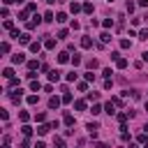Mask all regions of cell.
Wrapping results in <instances>:
<instances>
[{
    "label": "cell",
    "mask_w": 148,
    "mask_h": 148,
    "mask_svg": "<svg viewBox=\"0 0 148 148\" xmlns=\"http://www.w3.org/2000/svg\"><path fill=\"white\" fill-rule=\"evenodd\" d=\"M69 12H72V14H76V12H83V5H79V2L74 0V2H69Z\"/></svg>",
    "instance_id": "obj_6"
},
{
    "label": "cell",
    "mask_w": 148,
    "mask_h": 148,
    "mask_svg": "<svg viewBox=\"0 0 148 148\" xmlns=\"http://www.w3.org/2000/svg\"><path fill=\"white\" fill-rule=\"evenodd\" d=\"M18 118H21V123H28V120H30V113H28V111H21Z\"/></svg>",
    "instance_id": "obj_23"
},
{
    "label": "cell",
    "mask_w": 148,
    "mask_h": 148,
    "mask_svg": "<svg viewBox=\"0 0 148 148\" xmlns=\"http://www.w3.org/2000/svg\"><path fill=\"white\" fill-rule=\"evenodd\" d=\"M18 86V79H9V88H16Z\"/></svg>",
    "instance_id": "obj_46"
},
{
    "label": "cell",
    "mask_w": 148,
    "mask_h": 148,
    "mask_svg": "<svg viewBox=\"0 0 148 148\" xmlns=\"http://www.w3.org/2000/svg\"><path fill=\"white\" fill-rule=\"evenodd\" d=\"M35 148H46V146H44V141H37V143H35Z\"/></svg>",
    "instance_id": "obj_48"
},
{
    "label": "cell",
    "mask_w": 148,
    "mask_h": 148,
    "mask_svg": "<svg viewBox=\"0 0 148 148\" xmlns=\"http://www.w3.org/2000/svg\"><path fill=\"white\" fill-rule=\"evenodd\" d=\"M25 9H28V12H35V9H37V5H35V2H28V7H25Z\"/></svg>",
    "instance_id": "obj_43"
},
{
    "label": "cell",
    "mask_w": 148,
    "mask_h": 148,
    "mask_svg": "<svg viewBox=\"0 0 148 148\" xmlns=\"http://www.w3.org/2000/svg\"><path fill=\"white\" fill-rule=\"evenodd\" d=\"M134 9H136V5H134V2H127V12H130V14H132V12H134Z\"/></svg>",
    "instance_id": "obj_44"
},
{
    "label": "cell",
    "mask_w": 148,
    "mask_h": 148,
    "mask_svg": "<svg viewBox=\"0 0 148 148\" xmlns=\"http://www.w3.org/2000/svg\"><path fill=\"white\" fill-rule=\"evenodd\" d=\"M39 49H42L39 42H32V44H30V51H32V53H39Z\"/></svg>",
    "instance_id": "obj_20"
},
{
    "label": "cell",
    "mask_w": 148,
    "mask_h": 148,
    "mask_svg": "<svg viewBox=\"0 0 148 148\" xmlns=\"http://www.w3.org/2000/svg\"><path fill=\"white\" fill-rule=\"evenodd\" d=\"M143 148H148V143H143Z\"/></svg>",
    "instance_id": "obj_54"
},
{
    "label": "cell",
    "mask_w": 148,
    "mask_h": 148,
    "mask_svg": "<svg viewBox=\"0 0 148 148\" xmlns=\"http://www.w3.org/2000/svg\"><path fill=\"white\" fill-rule=\"evenodd\" d=\"M130 46H132L130 39H120V49H130Z\"/></svg>",
    "instance_id": "obj_30"
},
{
    "label": "cell",
    "mask_w": 148,
    "mask_h": 148,
    "mask_svg": "<svg viewBox=\"0 0 148 148\" xmlns=\"http://www.w3.org/2000/svg\"><path fill=\"white\" fill-rule=\"evenodd\" d=\"M83 12H86V14H92V5L86 2V5H83Z\"/></svg>",
    "instance_id": "obj_36"
},
{
    "label": "cell",
    "mask_w": 148,
    "mask_h": 148,
    "mask_svg": "<svg viewBox=\"0 0 148 148\" xmlns=\"http://www.w3.org/2000/svg\"><path fill=\"white\" fill-rule=\"evenodd\" d=\"M88 67H90V69H97V67H99V62L92 58V60H88Z\"/></svg>",
    "instance_id": "obj_33"
},
{
    "label": "cell",
    "mask_w": 148,
    "mask_h": 148,
    "mask_svg": "<svg viewBox=\"0 0 148 148\" xmlns=\"http://www.w3.org/2000/svg\"><path fill=\"white\" fill-rule=\"evenodd\" d=\"M2 76H5L7 81H9V79H14V69H12V67H5V69H2Z\"/></svg>",
    "instance_id": "obj_9"
},
{
    "label": "cell",
    "mask_w": 148,
    "mask_h": 148,
    "mask_svg": "<svg viewBox=\"0 0 148 148\" xmlns=\"http://www.w3.org/2000/svg\"><path fill=\"white\" fill-rule=\"evenodd\" d=\"M83 76H86V81H95V74H92V72H86Z\"/></svg>",
    "instance_id": "obj_41"
},
{
    "label": "cell",
    "mask_w": 148,
    "mask_h": 148,
    "mask_svg": "<svg viewBox=\"0 0 148 148\" xmlns=\"http://www.w3.org/2000/svg\"><path fill=\"white\" fill-rule=\"evenodd\" d=\"M81 46H83V49H92V46H95V42H92L90 37H81Z\"/></svg>",
    "instance_id": "obj_7"
},
{
    "label": "cell",
    "mask_w": 148,
    "mask_h": 148,
    "mask_svg": "<svg viewBox=\"0 0 148 148\" xmlns=\"http://www.w3.org/2000/svg\"><path fill=\"white\" fill-rule=\"evenodd\" d=\"M25 16H28V9H23V12L18 14V21H25Z\"/></svg>",
    "instance_id": "obj_45"
},
{
    "label": "cell",
    "mask_w": 148,
    "mask_h": 148,
    "mask_svg": "<svg viewBox=\"0 0 148 148\" xmlns=\"http://www.w3.org/2000/svg\"><path fill=\"white\" fill-rule=\"evenodd\" d=\"M146 139H148V134H146V132H141V134L136 136V141H139V143H146Z\"/></svg>",
    "instance_id": "obj_35"
},
{
    "label": "cell",
    "mask_w": 148,
    "mask_h": 148,
    "mask_svg": "<svg viewBox=\"0 0 148 148\" xmlns=\"http://www.w3.org/2000/svg\"><path fill=\"white\" fill-rule=\"evenodd\" d=\"M62 104H72V92H65L62 95Z\"/></svg>",
    "instance_id": "obj_27"
},
{
    "label": "cell",
    "mask_w": 148,
    "mask_h": 148,
    "mask_svg": "<svg viewBox=\"0 0 148 148\" xmlns=\"http://www.w3.org/2000/svg\"><path fill=\"white\" fill-rule=\"evenodd\" d=\"M111 102H113V106H123V97H111Z\"/></svg>",
    "instance_id": "obj_34"
},
{
    "label": "cell",
    "mask_w": 148,
    "mask_h": 148,
    "mask_svg": "<svg viewBox=\"0 0 148 148\" xmlns=\"http://www.w3.org/2000/svg\"><path fill=\"white\" fill-rule=\"evenodd\" d=\"M65 125H67V127L74 125V116H72V113H65Z\"/></svg>",
    "instance_id": "obj_18"
},
{
    "label": "cell",
    "mask_w": 148,
    "mask_h": 148,
    "mask_svg": "<svg viewBox=\"0 0 148 148\" xmlns=\"http://www.w3.org/2000/svg\"><path fill=\"white\" fill-rule=\"evenodd\" d=\"M136 5L139 7H148V0H136Z\"/></svg>",
    "instance_id": "obj_47"
},
{
    "label": "cell",
    "mask_w": 148,
    "mask_h": 148,
    "mask_svg": "<svg viewBox=\"0 0 148 148\" xmlns=\"http://www.w3.org/2000/svg\"><path fill=\"white\" fill-rule=\"evenodd\" d=\"M35 120H37V123H44V120H46V113H44V111L35 113Z\"/></svg>",
    "instance_id": "obj_24"
},
{
    "label": "cell",
    "mask_w": 148,
    "mask_h": 148,
    "mask_svg": "<svg viewBox=\"0 0 148 148\" xmlns=\"http://www.w3.org/2000/svg\"><path fill=\"white\" fill-rule=\"evenodd\" d=\"M106 2H113V0H106Z\"/></svg>",
    "instance_id": "obj_55"
},
{
    "label": "cell",
    "mask_w": 148,
    "mask_h": 148,
    "mask_svg": "<svg viewBox=\"0 0 148 148\" xmlns=\"http://www.w3.org/2000/svg\"><path fill=\"white\" fill-rule=\"evenodd\" d=\"M49 81H51V83H58V81H60V72H58V69H51V72H49Z\"/></svg>",
    "instance_id": "obj_4"
},
{
    "label": "cell",
    "mask_w": 148,
    "mask_h": 148,
    "mask_svg": "<svg viewBox=\"0 0 148 148\" xmlns=\"http://www.w3.org/2000/svg\"><path fill=\"white\" fill-rule=\"evenodd\" d=\"M72 65H74V67H76V65H81V56H76V53H74V56H72Z\"/></svg>",
    "instance_id": "obj_32"
},
{
    "label": "cell",
    "mask_w": 148,
    "mask_h": 148,
    "mask_svg": "<svg viewBox=\"0 0 148 148\" xmlns=\"http://www.w3.org/2000/svg\"><path fill=\"white\" fill-rule=\"evenodd\" d=\"M56 39H67V30H65V28L58 30V37H56Z\"/></svg>",
    "instance_id": "obj_29"
},
{
    "label": "cell",
    "mask_w": 148,
    "mask_h": 148,
    "mask_svg": "<svg viewBox=\"0 0 148 148\" xmlns=\"http://www.w3.org/2000/svg\"><path fill=\"white\" fill-rule=\"evenodd\" d=\"M2 148H9V143H5V146H2Z\"/></svg>",
    "instance_id": "obj_52"
},
{
    "label": "cell",
    "mask_w": 148,
    "mask_h": 148,
    "mask_svg": "<svg viewBox=\"0 0 148 148\" xmlns=\"http://www.w3.org/2000/svg\"><path fill=\"white\" fill-rule=\"evenodd\" d=\"M56 21H58V23H65V21H67V14H65V12H58V14H56Z\"/></svg>",
    "instance_id": "obj_12"
},
{
    "label": "cell",
    "mask_w": 148,
    "mask_h": 148,
    "mask_svg": "<svg viewBox=\"0 0 148 148\" xmlns=\"http://www.w3.org/2000/svg\"><path fill=\"white\" fill-rule=\"evenodd\" d=\"M60 104H62V97H51L49 99V109H58Z\"/></svg>",
    "instance_id": "obj_5"
},
{
    "label": "cell",
    "mask_w": 148,
    "mask_h": 148,
    "mask_svg": "<svg viewBox=\"0 0 148 148\" xmlns=\"http://www.w3.org/2000/svg\"><path fill=\"white\" fill-rule=\"evenodd\" d=\"M104 111H106L109 116H113V113H116V111H113V102H106V104H104Z\"/></svg>",
    "instance_id": "obj_17"
},
{
    "label": "cell",
    "mask_w": 148,
    "mask_h": 148,
    "mask_svg": "<svg viewBox=\"0 0 148 148\" xmlns=\"http://www.w3.org/2000/svg\"><path fill=\"white\" fill-rule=\"evenodd\" d=\"M116 67H118V69H125V67H127V60H125V58H118V60H116Z\"/></svg>",
    "instance_id": "obj_14"
},
{
    "label": "cell",
    "mask_w": 148,
    "mask_h": 148,
    "mask_svg": "<svg viewBox=\"0 0 148 148\" xmlns=\"http://www.w3.org/2000/svg\"><path fill=\"white\" fill-rule=\"evenodd\" d=\"M25 102H28V104H37V102H39V95H28Z\"/></svg>",
    "instance_id": "obj_16"
},
{
    "label": "cell",
    "mask_w": 148,
    "mask_h": 148,
    "mask_svg": "<svg viewBox=\"0 0 148 148\" xmlns=\"http://www.w3.org/2000/svg\"><path fill=\"white\" fill-rule=\"evenodd\" d=\"M76 76H79L76 72H69V74H65V79H67L69 83H74V81H76Z\"/></svg>",
    "instance_id": "obj_21"
},
{
    "label": "cell",
    "mask_w": 148,
    "mask_h": 148,
    "mask_svg": "<svg viewBox=\"0 0 148 148\" xmlns=\"http://www.w3.org/2000/svg\"><path fill=\"white\" fill-rule=\"evenodd\" d=\"M23 62H25V56L23 53H14L12 56V65H23Z\"/></svg>",
    "instance_id": "obj_3"
},
{
    "label": "cell",
    "mask_w": 148,
    "mask_h": 148,
    "mask_svg": "<svg viewBox=\"0 0 148 148\" xmlns=\"http://www.w3.org/2000/svg\"><path fill=\"white\" fill-rule=\"evenodd\" d=\"M21 132H23V136H32V127H30V125H23Z\"/></svg>",
    "instance_id": "obj_19"
},
{
    "label": "cell",
    "mask_w": 148,
    "mask_h": 148,
    "mask_svg": "<svg viewBox=\"0 0 148 148\" xmlns=\"http://www.w3.org/2000/svg\"><path fill=\"white\" fill-rule=\"evenodd\" d=\"M95 148H106V143H102V141H99V143H95Z\"/></svg>",
    "instance_id": "obj_49"
},
{
    "label": "cell",
    "mask_w": 148,
    "mask_h": 148,
    "mask_svg": "<svg viewBox=\"0 0 148 148\" xmlns=\"http://www.w3.org/2000/svg\"><path fill=\"white\" fill-rule=\"evenodd\" d=\"M49 130H53V127H51V123H42V125L37 127V134H39V136H44V134H49Z\"/></svg>",
    "instance_id": "obj_1"
},
{
    "label": "cell",
    "mask_w": 148,
    "mask_h": 148,
    "mask_svg": "<svg viewBox=\"0 0 148 148\" xmlns=\"http://www.w3.org/2000/svg\"><path fill=\"white\" fill-rule=\"evenodd\" d=\"M56 148H65V141L60 136H56Z\"/></svg>",
    "instance_id": "obj_39"
},
{
    "label": "cell",
    "mask_w": 148,
    "mask_h": 148,
    "mask_svg": "<svg viewBox=\"0 0 148 148\" xmlns=\"http://www.w3.org/2000/svg\"><path fill=\"white\" fill-rule=\"evenodd\" d=\"M139 39H148V30H146V28L139 30Z\"/></svg>",
    "instance_id": "obj_38"
},
{
    "label": "cell",
    "mask_w": 148,
    "mask_h": 148,
    "mask_svg": "<svg viewBox=\"0 0 148 148\" xmlns=\"http://www.w3.org/2000/svg\"><path fill=\"white\" fill-rule=\"evenodd\" d=\"M79 90H81V92H86V90H88V83H86V81H81V83H79Z\"/></svg>",
    "instance_id": "obj_42"
},
{
    "label": "cell",
    "mask_w": 148,
    "mask_h": 148,
    "mask_svg": "<svg viewBox=\"0 0 148 148\" xmlns=\"http://www.w3.org/2000/svg\"><path fill=\"white\" fill-rule=\"evenodd\" d=\"M109 39H111V35H109V32H106V30H104V32H102V35H99V42H102V44H104V42H109Z\"/></svg>",
    "instance_id": "obj_26"
},
{
    "label": "cell",
    "mask_w": 148,
    "mask_h": 148,
    "mask_svg": "<svg viewBox=\"0 0 148 148\" xmlns=\"http://www.w3.org/2000/svg\"><path fill=\"white\" fill-rule=\"evenodd\" d=\"M28 69H30V72H35V69H42V65H39L37 60H28Z\"/></svg>",
    "instance_id": "obj_8"
},
{
    "label": "cell",
    "mask_w": 148,
    "mask_h": 148,
    "mask_svg": "<svg viewBox=\"0 0 148 148\" xmlns=\"http://www.w3.org/2000/svg\"><path fill=\"white\" fill-rule=\"evenodd\" d=\"M90 113H92V116H99V113H102V106H99V104H92Z\"/></svg>",
    "instance_id": "obj_22"
},
{
    "label": "cell",
    "mask_w": 148,
    "mask_h": 148,
    "mask_svg": "<svg viewBox=\"0 0 148 148\" xmlns=\"http://www.w3.org/2000/svg\"><path fill=\"white\" fill-rule=\"evenodd\" d=\"M74 109L76 111H86V99H76L74 102Z\"/></svg>",
    "instance_id": "obj_10"
},
{
    "label": "cell",
    "mask_w": 148,
    "mask_h": 148,
    "mask_svg": "<svg viewBox=\"0 0 148 148\" xmlns=\"http://www.w3.org/2000/svg\"><path fill=\"white\" fill-rule=\"evenodd\" d=\"M102 25H104V28H111V25H113V18H104Z\"/></svg>",
    "instance_id": "obj_37"
},
{
    "label": "cell",
    "mask_w": 148,
    "mask_h": 148,
    "mask_svg": "<svg viewBox=\"0 0 148 148\" xmlns=\"http://www.w3.org/2000/svg\"><path fill=\"white\" fill-rule=\"evenodd\" d=\"M44 46H46V49H56V39H53V37L44 39Z\"/></svg>",
    "instance_id": "obj_13"
},
{
    "label": "cell",
    "mask_w": 148,
    "mask_h": 148,
    "mask_svg": "<svg viewBox=\"0 0 148 148\" xmlns=\"http://www.w3.org/2000/svg\"><path fill=\"white\" fill-rule=\"evenodd\" d=\"M0 53H9V44H7V42L0 44Z\"/></svg>",
    "instance_id": "obj_31"
},
{
    "label": "cell",
    "mask_w": 148,
    "mask_h": 148,
    "mask_svg": "<svg viewBox=\"0 0 148 148\" xmlns=\"http://www.w3.org/2000/svg\"><path fill=\"white\" fill-rule=\"evenodd\" d=\"M18 42H21V44H32V42H30V35H28V32H21Z\"/></svg>",
    "instance_id": "obj_11"
},
{
    "label": "cell",
    "mask_w": 148,
    "mask_h": 148,
    "mask_svg": "<svg viewBox=\"0 0 148 148\" xmlns=\"http://www.w3.org/2000/svg\"><path fill=\"white\" fill-rule=\"evenodd\" d=\"M44 21H46V23H51V21H56V16H53V12H46V14H44Z\"/></svg>",
    "instance_id": "obj_25"
},
{
    "label": "cell",
    "mask_w": 148,
    "mask_h": 148,
    "mask_svg": "<svg viewBox=\"0 0 148 148\" xmlns=\"http://www.w3.org/2000/svg\"><path fill=\"white\" fill-rule=\"evenodd\" d=\"M2 25H5V30H9V32H12V30H14V23H12V21H9V18H7V21H5V23H2Z\"/></svg>",
    "instance_id": "obj_28"
},
{
    "label": "cell",
    "mask_w": 148,
    "mask_h": 148,
    "mask_svg": "<svg viewBox=\"0 0 148 148\" xmlns=\"http://www.w3.org/2000/svg\"><path fill=\"white\" fill-rule=\"evenodd\" d=\"M46 5H53V2H60V0H44Z\"/></svg>",
    "instance_id": "obj_50"
},
{
    "label": "cell",
    "mask_w": 148,
    "mask_h": 148,
    "mask_svg": "<svg viewBox=\"0 0 148 148\" xmlns=\"http://www.w3.org/2000/svg\"><path fill=\"white\" fill-rule=\"evenodd\" d=\"M102 76H104V79H111V69H109V67H106V69H102Z\"/></svg>",
    "instance_id": "obj_40"
},
{
    "label": "cell",
    "mask_w": 148,
    "mask_h": 148,
    "mask_svg": "<svg viewBox=\"0 0 148 148\" xmlns=\"http://www.w3.org/2000/svg\"><path fill=\"white\" fill-rule=\"evenodd\" d=\"M58 62H60V65H65V62H72V58H69V51H62V53H58Z\"/></svg>",
    "instance_id": "obj_2"
},
{
    "label": "cell",
    "mask_w": 148,
    "mask_h": 148,
    "mask_svg": "<svg viewBox=\"0 0 148 148\" xmlns=\"http://www.w3.org/2000/svg\"><path fill=\"white\" fill-rule=\"evenodd\" d=\"M2 2H5V5H12V2H16V0H2Z\"/></svg>",
    "instance_id": "obj_51"
},
{
    "label": "cell",
    "mask_w": 148,
    "mask_h": 148,
    "mask_svg": "<svg viewBox=\"0 0 148 148\" xmlns=\"http://www.w3.org/2000/svg\"><path fill=\"white\" fill-rule=\"evenodd\" d=\"M39 88H42L39 81H30V90H32V92H39Z\"/></svg>",
    "instance_id": "obj_15"
},
{
    "label": "cell",
    "mask_w": 148,
    "mask_h": 148,
    "mask_svg": "<svg viewBox=\"0 0 148 148\" xmlns=\"http://www.w3.org/2000/svg\"><path fill=\"white\" fill-rule=\"evenodd\" d=\"M146 111H148V99H146Z\"/></svg>",
    "instance_id": "obj_53"
}]
</instances>
